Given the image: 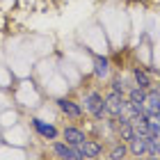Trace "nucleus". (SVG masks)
I'll return each instance as SVG.
<instances>
[{"mask_svg":"<svg viewBox=\"0 0 160 160\" xmlns=\"http://www.w3.org/2000/svg\"><path fill=\"white\" fill-rule=\"evenodd\" d=\"M105 98V112L108 117H119V114H123V108H126V94H117V92H108L103 94Z\"/></svg>","mask_w":160,"mask_h":160,"instance_id":"nucleus-3","label":"nucleus"},{"mask_svg":"<svg viewBox=\"0 0 160 160\" xmlns=\"http://www.w3.org/2000/svg\"><path fill=\"white\" fill-rule=\"evenodd\" d=\"M128 151H130V158H140V156H147V153H149V142H147V137H142V135H135L133 140L128 142Z\"/></svg>","mask_w":160,"mask_h":160,"instance_id":"nucleus-11","label":"nucleus"},{"mask_svg":"<svg viewBox=\"0 0 160 160\" xmlns=\"http://www.w3.org/2000/svg\"><path fill=\"white\" fill-rule=\"evenodd\" d=\"M96 160H110V158H96Z\"/></svg>","mask_w":160,"mask_h":160,"instance_id":"nucleus-23","label":"nucleus"},{"mask_svg":"<svg viewBox=\"0 0 160 160\" xmlns=\"http://www.w3.org/2000/svg\"><path fill=\"white\" fill-rule=\"evenodd\" d=\"M128 85L123 82V78H112L110 80V92H117V94H126Z\"/></svg>","mask_w":160,"mask_h":160,"instance_id":"nucleus-15","label":"nucleus"},{"mask_svg":"<svg viewBox=\"0 0 160 160\" xmlns=\"http://www.w3.org/2000/svg\"><path fill=\"white\" fill-rule=\"evenodd\" d=\"M147 123H149V130L153 135H160V114H151Z\"/></svg>","mask_w":160,"mask_h":160,"instance_id":"nucleus-16","label":"nucleus"},{"mask_svg":"<svg viewBox=\"0 0 160 160\" xmlns=\"http://www.w3.org/2000/svg\"><path fill=\"white\" fill-rule=\"evenodd\" d=\"M114 133H117V140H121V142H130L135 137V128L130 126V121H126V123H121V126H117V130H114Z\"/></svg>","mask_w":160,"mask_h":160,"instance_id":"nucleus-14","label":"nucleus"},{"mask_svg":"<svg viewBox=\"0 0 160 160\" xmlns=\"http://www.w3.org/2000/svg\"><path fill=\"white\" fill-rule=\"evenodd\" d=\"M92 73L96 80H105L110 76V60H108L105 55H94V69Z\"/></svg>","mask_w":160,"mask_h":160,"instance_id":"nucleus-9","label":"nucleus"},{"mask_svg":"<svg viewBox=\"0 0 160 160\" xmlns=\"http://www.w3.org/2000/svg\"><path fill=\"white\" fill-rule=\"evenodd\" d=\"M80 149H82L85 160H96V158H101V153H103V142L94 140V137H87V140L80 144Z\"/></svg>","mask_w":160,"mask_h":160,"instance_id":"nucleus-6","label":"nucleus"},{"mask_svg":"<svg viewBox=\"0 0 160 160\" xmlns=\"http://www.w3.org/2000/svg\"><path fill=\"white\" fill-rule=\"evenodd\" d=\"M133 160H144V156H140V158H133Z\"/></svg>","mask_w":160,"mask_h":160,"instance_id":"nucleus-21","label":"nucleus"},{"mask_svg":"<svg viewBox=\"0 0 160 160\" xmlns=\"http://www.w3.org/2000/svg\"><path fill=\"white\" fill-rule=\"evenodd\" d=\"M133 85L135 87H142V89L153 87V82H151V73L144 67H133Z\"/></svg>","mask_w":160,"mask_h":160,"instance_id":"nucleus-12","label":"nucleus"},{"mask_svg":"<svg viewBox=\"0 0 160 160\" xmlns=\"http://www.w3.org/2000/svg\"><path fill=\"white\" fill-rule=\"evenodd\" d=\"M144 160H160V156H156V153H149V156H144Z\"/></svg>","mask_w":160,"mask_h":160,"instance_id":"nucleus-19","label":"nucleus"},{"mask_svg":"<svg viewBox=\"0 0 160 160\" xmlns=\"http://www.w3.org/2000/svg\"><path fill=\"white\" fill-rule=\"evenodd\" d=\"M147 117L151 114H160V94L156 92V87H149L147 89V101H144V110H142Z\"/></svg>","mask_w":160,"mask_h":160,"instance_id":"nucleus-8","label":"nucleus"},{"mask_svg":"<svg viewBox=\"0 0 160 160\" xmlns=\"http://www.w3.org/2000/svg\"><path fill=\"white\" fill-rule=\"evenodd\" d=\"M126 101L128 103H135V105H144V101H147V89L130 85L126 89Z\"/></svg>","mask_w":160,"mask_h":160,"instance_id":"nucleus-13","label":"nucleus"},{"mask_svg":"<svg viewBox=\"0 0 160 160\" xmlns=\"http://www.w3.org/2000/svg\"><path fill=\"white\" fill-rule=\"evenodd\" d=\"M108 158H110V160H128V158H130L128 144L114 137L112 144H110V151H108Z\"/></svg>","mask_w":160,"mask_h":160,"instance_id":"nucleus-10","label":"nucleus"},{"mask_svg":"<svg viewBox=\"0 0 160 160\" xmlns=\"http://www.w3.org/2000/svg\"><path fill=\"white\" fill-rule=\"evenodd\" d=\"M55 105L60 108V112H62L67 119H71V121H78V119H82V117H85L82 103H78V101L69 98V96H60V98L55 101Z\"/></svg>","mask_w":160,"mask_h":160,"instance_id":"nucleus-2","label":"nucleus"},{"mask_svg":"<svg viewBox=\"0 0 160 160\" xmlns=\"http://www.w3.org/2000/svg\"><path fill=\"white\" fill-rule=\"evenodd\" d=\"M50 153L55 160H73V149L64 140H53L50 142Z\"/></svg>","mask_w":160,"mask_h":160,"instance_id":"nucleus-7","label":"nucleus"},{"mask_svg":"<svg viewBox=\"0 0 160 160\" xmlns=\"http://www.w3.org/2000/svg\"><path fill=\"white\" fill-rule=\"evenodd\" d=\"M82 110L89 114L94 121H103V119L108 117L103 94H101L98 89H89V92L85 94V98H82Z\"/></svg>","mask_w":160,"mask_h":160,"instance_id":"nucleus-1","label":"nucleus"},{"mask_svg":"<svg viewBox=\"0 0 160 160\" xmlns=\"http://www.w3.org/2000/svg\"><path fill=\"white\" fill-rule=\"evenodd\" d=\"M62 140L67 142V144H71V147H80V144H82L87 137V130H82L80 126H76V123H67V126L62 128Z\"/></svg>","mask_w":160,"mask_h":160,"instance_id":"nucleus-5","label":"nucleus"},{"mask_svg":"<svg viewBox=\"0 0 160 160\" xmlns=\"http://www.w3.org/2000/svg\"><path fill=\"white\" fill-rule=\"evenodd\" d=\"M71 149H73V160H85L82 149H80V147H71Z\"/></svg>","mask_w":160,"mask_h":160,"instance_id":"nucleus-18","label":"nucleus"},{"mask_svg":"<svg viewBox=\"0 0 160 160\" xmlns=\"http://www.w3.org/2000/svg\"><path fill=\"white\" fill-rule=\"evenodd\" d=\"M130 126L135 128V135H142V137H147L151 130H149V123H130Z\"/></svg>","mask_w":160,"mask_h":160,"instance_id":"nucleus-17","label":"nucleus"},{"mask_svg":"<svg viewBox=\"0 0 160 160\" xmlns=\"http://www.w3.org/2000/svg\"><path fill=\"white\" fill-rule=\"evenodd\" d=\"M156 92H158V94H160V85H158V87H156Z\"/></svg>","mask_w":160,"mask_h":160,"instance_id":"nucleus-22","label":"nucleus"},{"mask_svg":"<svg viewBox=\"0 0 160 160\" xmlns=\"http://www.w3.org/2000/svg\"><path fill=\"white\" fill-rule=\"evenodd\" d=\"M156 156H160V137H158V144H156V151H153Z\"/></svg>","mask_w":160,"mask_h":160,"instance_id":"nucleus-20","label":"nucleus"},{"mask_svg":"<svg viewBox=\"0 0 160 160\" xmlns=\"http://www.w3.org/2000/svg\"><path fill=\"white\" fill-rule=\"evenodd\" d=\"M30 123H32V128H34V133H37L41 140H46V142H53V140L60 137L57 126H55V123H50V121H43V119H39V117H32Z\"/></svg>","mask_w":160,"mask_h":160,"instance_id":"nucleus-4","label":"nucleus"}]
</instances>
